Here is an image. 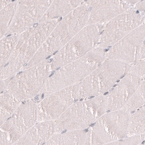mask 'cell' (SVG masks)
Masks as SVG:
<instances>
[{"label":"cell","mask_w":145,"mask_h":145,"mask_svg":"<svg viewBox=\"0 0 145 145\" xmlns=\"http://www.w3.org/2000/svg\"><path fill=\"white\" fill-rule=\"evenodd\" d=\"M131 67L120 61L105 60L86 78L73 85L75 99L80 101L104 95L130 72Z\"/></svg>","instance_id":"cell-1"},{"label":"cell","mask_w":145,"mask_h":145,"mask_svg":"<svg viewBox=\"0 0 145 145\" xmlns=\"http://www.w3.org/2000/svg\"><path fill=\"white\" fill-rule=\"evenodd\" d=\"M107 112L104 95L77 101L54 121L55 133L88 129Z\"/></svg>","instance_id":"cell-2"},{"label":"cell","mask_w":145,"mask_h":145,"mask_svg":"<svg viewBox=\"0 0 145 145\" xmlns=\"http://www.w3.org/2000/svg\"><path fill=\"white\" fill-rule=\"evenodd\" d=\"M130 114L123 109L110 111L89 128L91 145H102L129 137Z\"/></svg>","instance_id":"cell-3"},{"label":"cell","mask_w":145,"mask_h":145,"mask_svg":"<svg viewBox=\"0 0 145 145\" xmlns=\"http://www.w3.org/2000/svg\"><path fill=\"white\" fill-rule=\"evenodd\" d=\"M37 105L33 99L23 101L1 125L0 145H12L38 123Z\"/></svg>","instance_id":"cell-4"},{"label":"cell","mask_w":145,"mask_h":145,"mask_svg":"<svg viewBox=\"0 0 145 145\" xmlns=\"http://www.w3.org/2000/svg\"><path fill=\"white\" fill-rule=\"evenodd\" d=\"M139 13L138 10L130 8L107 23L101 33V47L113 46L135 29L138 23Z\"/></svg>","instance_id":"cell-5"},{"label":"cell","mask_w":145,"mask_h":145,"mask_svg":"<svg viewBox=\"0 0 145 145\" xmlns=\"http://www.w3.org/2000/svg\"><path fill=\"white\" fill-rule=\"evenodd\" d=\"M76 102L72 86L45 97L37 105V121H55Z\"/></svg>","instance_id":"cell-6"},{"label":"cell","mask_w":145,"mask_h":145,"mask_svg":"<svg viewBox=\"0 0 145 145\" xmlns=\"http://www.w3.org/2000/svg\"><path fill=\"white\" fill-rule=\"evenodd\" d=\"M140 77L129 72L104 94L107 112L122 109L138 88Z\"/></svg>","instance_id":"cell-7"},{"label":"cell","mask_w":145,"mask_h":145,"mask_svg":"<svg viewBox=\"0 0 145 145\" xmlns=\"http://www.w3.org/2000/svg\"><path fill=\"white\" fill-rule=\"evenodd\" d=\"M89 23L101 24L108 23L131 8L133 1H90Z\"/></svg>","instance_id":"cell-8"},{"label":"cell","mask_w":145,"mask_h":145,"mask_svg":"<svg viewBox=\"0 0 145 145\" xmlns=\"http://www.w3.org/2000/svg\"><path fill=\"white\" fill-rule=\"evenodd\" d=\"M139 32L136 29L115 44L106 53V58L128 64L133 63L139 42Z\"/></svg>","instance_id":"cell-9"},{"label":"cell","mask_w":145,"mask_h":145,"mask_svg":"<svg viewBox=\"0 0 145 145\" xmlns=\"http://www.w3.org/2000/svg\"><path fill=\"white\" fill-rule=\"evenodd\" d=\"M55 134L54 121L38 122L12 145H43Z\"/></svg>","instance_id":"cell-10"},{"label":"cell","mask_w":145,"mask_h":145,"mask_svg":"<svg viewBox=\"0 0 145 145\" xmlns=\"http://www.w3.org/2000/svg\"><path fill=\"white\" fill-rule=\"evenodd\" d=\"M43 145H91L90 129L55 133Z\"/></svg>","instance_id":"cell-11"},{"label":"cell","mask_w":145,"mask_h":145,"mask_svg":"<svg viewBox=\"0 0 145 145\" xmlns=\"http://www.w3.org/2000/svg\"><path fill=\"white\" fill-rule=\"evenodd\" d=\"M22 102L7 91L3 92L1 96V125L12 116Z\"/></svg>","instance_id":"cell-12"},{"label":"cell","mask_w":145,"mask_h":145,"mask_svg":"<svg viewBox=\"0 0 145 145\" xmlns=\"http://www.w3.org/2000/svg\"><path fill=\"white\" fill-rule=\"evenodd\" d=\"M143 134L131 136L124 139L102 145H138L143 143Z\"/></svg>","instance_id":"cell-13"},{"label":"cell","mask_w":145,"mask_h":145,"mask_svg":"<svg viewBox=\"0 0 145 145\" xmlns=\"http://www.w3.org/2000/svg\"><path fill=\"white\" fill-rule=\"evenodd\" d=\"M144 141L143 143L145 144V134H144Z\"/></svg>","instance_id":"cell-14"},{"label":"cell","mask_w":145,"mask_h":145,"mask_svg":"<svg viewBox=\"0 0 145 145\" xmlns=\"http://www.w3.org/2000/svg\"><path fill=\"white\" fill-rule=\"evenodd\" d=\"M38 25V23H36V24H35L34 25H33V27H36L37 26V25Z\"/></svg>","instance_id":"cell-15"},{"label":"cell","mask_w":145,"mask_h":145,"mask_svg":"<svg viewBox=\"0 0 145 145\" xmlns=\"http://www.w3.org/2000/svg\"><path fill=\"white\" fill-rule=\"evenodd\" d=\"M51 57V56H49L48 57H46V59H50V57Z\"/></svg>","instance_id":"cell-16"},{"label":"cell","mask_w":145,"mask_h":145,"mask_svg":"<svg viewBox=\"0 0 145 145\" xmlns=\"http://www.w3.org/2000/svg\"><path fill=\"white\" fill-rule=\"evenodd\" d=\"M62 19H63V18L61 17H60V18H59V21H60Z\"/></svg>","instance_id":"cell-17"},{"label":"cell","mask_w":145,"mask_h":145,"mask_svg":"<svg viewBox=\"0 0 145 145\" xmlns=\"http://www.w3.org/2000/svg\"><path fill=\"white\" fill-rule=\"evenodd\" d=\"M58 52V50H57V51H56V52H55L54 53V55H55V54H56V53Z\"/></svg>","instance_id":"cell-18"},{"label":"cell","mask_w":145,"mask_h":145,"mask_svg":"<svg viewBox=\"0 0 145 145\" xmlns=\"http://www.w3.org/2000/svg\"><path fill=\"white\" fill-rule=\"evenodd\" d=\"M138 145H145V144H144L143 143H141L140 144H138Z\"/></svg>","instance_id":"cell-19"},{"label":"cell","mask_w":145,"mask_h":145,"mask_svg":"<svg viewBox=\"0 0 145 145\" xmlns=\"http://www.w3.org/2000/svg\"><path fill=\"white\" fill-rule=\"evenodd\" d=\"M52 60H53V59H50V63H51V62L52 61Z\"/></svg>","instance_id":"cell-20"},{"label":"cell","mask_w":145,"mask_h":145,"mask_svg":"<svg viewBox=\"0 0 145 145\" xmlns=\"http://www.w3.org/2000/svg\"><path fill=\"white\" fill-rule=\"evenodd\" d=\"M60 68V67H59V68H57L56 69V70H59Z\"/></svg>","instance_id":"cell-21"},{"label":"cell","mask_w":145,"mask_h":145,"mask_svg":"<svg viewBox=\"0 0 145 145\" xmlns=\"http://www.w3.org/2000/svg\"><path fill=\"white\" fill-rule=\"evenodd\" d=\"M27 65V63H25V65H24V67H25V66L26 65Z\"/></svg>","instance_id":"cell-22"},{"label":"cell","mask_w":145,"mask_h":145,"mask_svg":"<svg viewBox=\"0 0 145 145\" xmlns=\"http://www.w3.org/2000/svg\"><path fill=\"white\" fill-rule=\"evenodd\" d=\"M11 36V35H8L7 36V37H9V36Z\"/></svg>","instance_id":"cell-23"},{"label":"cell","mask_w":145,"mask_h":145,"mask_svg":"<svg viewBox=\"0 0 145 145\" xmlns=\"http://www.w3.org/2000/svg\"><path fill=\"white\" fill-rule=\"evenodd\" d=\"M8 63L6 65H5V67H6V66H7L8 65Z\"/></svg>","instance_id":"cell-24"},{"label":"cell","mask_w":145,"mask_h":145,"mask_svg":"<svg viewBox=\"0 0 145 145\" xmlns=\"http://www.w3.org/2000/svg\"><path fill=\"white\" fill-rule=\"evenodd\" d=\"M14 1H14H14H12V2H14Z\"/></svg>","instance_id":"cell-25"}]
</instances>
